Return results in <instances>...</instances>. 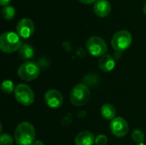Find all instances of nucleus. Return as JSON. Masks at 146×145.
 I'll use <instances>...</instances> for the list:
<instances>
[{"label":"nucleus","instance_id":"f257e3e1","mask_svg":"<svg viewBox=\"0 0 146 145\" xmlns=\"http://www.w3.org/2000/svg\"><path fill=\"white\" fill-rule=\"evenodd\" d=\"M35 128L27 122L20 123L15 132V140L17 145H33L35 142Z\"/></svg>","mask_w":146,"mask_h":145},{"label":"nucleus","instance_id":"f03ea898","mask_svg":"<svg viewBox=\"0 0 146 145\" xmlns=\"http://www.w3.org/2000/svg\"><path fill=\"white\" fill-rule=\"evenodd\" d=\"M22 45L21 37L14 32H5L0 36V50L4 53L19 50Z\"/></svg>","mask_w":146,"mask_h":145},{"label":"nucleus","instance_id":"7ed1b4c3","mask_svg":"<svg viewBox=\"0 0 146 145\" xmlns=\"http://www.w3.org/2000/svg\"><path fill=\"white\" fill-rule=\"evenodd\" d=\"M91 97V91L86 84L80 83L76 85L70 92V101L73 105L77 107L84 106L88 103Z\"/></svg>","mask_w":146,"mask_h":145},{"label":"nucleus","instance_id":"20e7f679","mask_svg":"<svg viewBox=\"0 0 146 145\" xmlns=\"http://www.w3.org/2000/svg\"><path fill=\"white\" fill-rule=\"evenodd\" d=\"M132 41V34L127 30H121L114 34L111 39V45L115 51L122 52L129 48Z\"/></svg>","mask_w":146,"mask_h":145},{"label":"nucleus","instance_id":"39448f33","mask_svg":"<svg viewBox=\"0 0 146 145\" xmlns=\"http://www.w3.org/2000/svg\"><path fill=\"white\" fill-rule=\"evenodd\" d=\"M40 73V67L34 62H26L22 63L17 71L18 76L25 81H32L38 78Z\"/></svg>","mask_w":146,"mask_h":145},{"label":"nucleus","instance_id":"423d86ee","mask_svg":"<svg viewBox=\"0 0 146 145\" xmlns=\"http://www.w3.org/2000/svg\"><path fill=\"white\" fill-rule=\"evenodd\" d=\"M86 49L92 56L102 57L106 55L108 46L102 38L98 36H92L86 42Z\"/></svg>","mask_w":146,"mask_h":145},{"label":"nucleus","instance_id":"0eeeda50","mask_svg":"<svg viewBox=\"0 0 146 145\" xmlns=\"http://www.w3.org/2000/svg\"><path fill=\"white\" fill-rule=\"evenodd\" d=\"M15 97L19 103L23 106H30L33 103L35 95L33 90L25 84H20L15 87Z\"/></svg>","mask_w":146,"mask_h":145},{"label":"nucleus","instance_id":"6e6552de","mask_svg":"<svg viewBox=\"0 0 146 145\" xmlns=\"http://www.w3.org/2000/svg\"><path fill=\"white\" fill-rule=\"evenodd\" d=\"M110 128L112 134L116 138H123L129 132L127 121L121 117H115L113 121H111Z\"/></svg>","mask_w":146,"mask_h":145},{"label":"nucleus","instance_id":"1a4fd4ad","mask_svg":"<svg viewBox=\"0 0 146 145\" xmlns=\"http://www.w3.org/2000/svg\"><path fill=\"white\" fill-rule=\"evenodd\" d=\"M34 23L31 19L23 18L16 26V33L22 38H28L34 33Z\"/></svg>","mask_w":146,"mask_h":145},{"label":"nucleus","instance_id":"9d476101","mask_svg":"<svg viewBox=\"0 0 146 145\" xmlns=\"http://www.w3.org/2000/svg\"><path fill=\"white\" fill-rule=\"evenodd\" d=\"M45 103L51 109H58L62 105L63 97L62 93L55 89L49 90L44 94Z\"/></svg>","mask_w":146,"mask_h":145},{"label":"nucleus","instance_id":"9b49d317","mask_svg":"<svg viewBox=\"0 0 146 145\" xmlns=\"http://www.w3.org/2000/svg\"><path fill=\"white\" fill-rule=\"evenodd\" d=\"M93 10L98 17H106L111 11V4L108 0H97L94 3Z\"/></svg>","mask_w":146,"mask_h":145},{"label":"nucleus","instance_id":"f8f14e48","mask_svg":"<svg viewBox=\"0 0 146 145\" xmlns=\"http://www.w3.org/2000/svg\"><path fill=\"white\" fill-rule=\"evenodd\" d=\"M95 140L96 138L92 132L85 131L80 132L76 136L74 143L76 145H92L95 144Z\"/></svg>","mask_w":146,"mask_h":145},{"label":"nucleus","instance_id":"ddd939ff","mask_svg":"<svg viewBox=\"0 0 146 145\" xmlns=\"http://www.w3.org/2000/svg\"><path fill=\"white\" fill-rule=\"evenodd\" d=\"M98 67L103 72H106V73L110 72L115 67V59L110 55L106 54L100 58L98 62Z\"/></svg>","mask_w":146,"mask_h":145},{"label":"nucleus","instance_id":"4468645a","mask_svg":"<svg viewBox=\"0 0 146 145\" xmlns=\"http://www.w3.org/2000/svg\"><path fill=\"white\" fill-rule=\"evenodd\" d=\"M100 112H101L102 117L105 120H108V121H113L116 116V109L110 103L104 104L101 107Z\"/></svg>","mask_w":146,"mask_h":145},{"label":"nucleus","instance_id":"2eb2a0df","mask_svg":"<svg viewBox=\"0 0 146 145\" xmlns=\"http://www.w3.org/2000/svg\"><path fill=\"white\" fill-rule=\"evenodd\" d=\"M34 49L28 44H23L19 50V56L23 60H28L34 56Z\"/></svg>","mask_w":146,"mask_h":145},{"label":"nucleus","instance_id":"dca6fc26","mask_svg":"<svg viewBox=\"0 0 146 145\" xmlns=\"http://www.w3.org/2000/svg\"><path fill=\"white\" fill-rule=\"evenodd\" d=\"M2 15H3V17L5 20L10 21L15 15V8L13 6H10V5L5 6L2 9Z\"/></svg>","mask_w":146,"mask_h":145},{"label":"nucleus","instance_id":"f3484780","mask_svg":"<svg viewBox=\"0 0 146 145\" xmlns=\"http://www.w3.org/2000/svg\"><path fill=\"white\" fill-rule=\"evenodd\" d=\"M1 90L3 92H4L6 94H10L13 91L15 92V87L14 83L11 80L6 79V80H3L2 85H1Z\"/></svg>","mask_w":146,"mask_h":145},{"label":"nucleus","instance_id":"a211bd4d","mask_svg":"<svg viewBox=\"0 0 146 145\" xmlns=\"http://www.w3.org/2000/svg\"><path fill=\"white\" fill-rule=\"evenodd\" d=\"M132 138L137 144H143V142L145 140V133L141 130L136 129L132 133Z\"/></svg>","mask_w":146,"mask_h":145},{"label":"nucleus","instance_id":"6ab92c4d","mask_svg":"<svg viewBox=\"0 0 146 145\" xmlns=\"http://www.w3.org/2000/svg\"><path fill=\"white\" fill-rule=\"evenodd\" d=\"M13 141V138L9 134L5 133L0 136V145H12Z\"/></svg>","mask_w":146,"mask_h":145},{"label":"nucleus","instance_id":"aec40b11","mask_svg":"<svg viewBox=\"0 0 146 145\" xmlns=\"http://www.w3.org/2000/svg\"><path fill=\"white\" fill-rule=\"evenodd\" d=\"M108 143V138L105 135L100 134L96 138L95 144L96 145H106Z\"/></svg>","mask_w":146,"mask_h":145},{"label":"nucleus","instance_id":"412c9836","mask_svg":"<svg viewBox=\"0 0 146 145\" xmlns=\"http://www.w3.org/2000/svg\"><path fill=\"white\" fill-rule=\"evenodd\" d=\"M97 75H86L85 78H84V81L86 82V84L87 85H92V84H96L98 83V80H97Z\"/></svg>","mask_w":146,"mask_h":145},{"label":"nucleus","instance_id":"4be33fe9","mask_svg":"<svg viewBox=\"0 0 146 145\" xmlns=\"http://www.w3.org/2000/svg\"><path fill=\"white\" fill-rule=\"evenodd\" d=\"M73 115H71V114H68V115H66L63 118H62V123L64 125V126H68V125H70L71 123H72V121H73V117H72Z\"/></svg>","mask_w":146,"mask_h":145},{"label":"nucleus","instance_id":"5701e85b","mask_svg":"<svg viewBox=\"0 0 146 145\" xmlns=\"http://www.w3.org/2000/svg\"><path fill=\"white\" fill-rule=\"evenodd\" d=\"M86 115V112L84 111V110H80L78 112V117L79 118H84Z\"/></svg>","mask_w":146,"mask_h":145},{"label":"nucleus","instance_id":"b1692460","mask_svg":"<svg viewBox=\"0 0 146 145\" xmlns=\"http://www.w3.org/2000/svg\"><path fill=\"white\" fill-rule=\"evenodd\" d=\"M10 1L11 0H0V4L2 5V6H8V4L10 3Z\"/></svg>","mask_w":146,"mask_h":145},{"label":"nucleus","instance_id":"393cba45","mask_svg":"<svg viewBox=\"0 0 146 145\" xmlns=\"http://www.w3.org/2000/svg\"><path fill=\"white\" fill-rule=\"evenodd\" d=\"M81 3H85V4H91V3H95L97 0H80Z\"/></svg>","mask_w":146,"mask_h":145},{"label":"nucleus","instance_id":"a878e982","mask_svg":"<svg viewBox=\"0 0 146 145\" xmlns=\"http://www.w3.org/2000/svg\"><path fill=\"white\" fill-rule=\"evenodd\" d=\"M33 145H44V143H43L42 141L38 140V141H35V142H34V144H33Z\"/></svg>","mask_w":146,"mask_h":145},{"label":"nucleus","instance_id":"bb28decb","mask_svg":"<svg viewBox=\"0 0 146 145\" xmlns=\"http://www.w3.org/2000/svg\"><path fill=\"white\" fill-rule=\"evenodd\" d=\"M143 10H144V13L146 15V3L145 4V6H144V9H143Z\"/></svg>","mask_w":146,"mask_h":145},{"label":"nucleus","instance_id":"cd10ccee","mask_svg":"<svg viewBox=\"0 0 146 145\" xmlns=\"http://www.w3.org/2000/svg\"><path fill=\"white\" fill-rule=\"evenodd\" d=\"M136 145H145V144L143 143V144H136Z\"/></svg>","mask_w":146,"mask_h":145}]
</instances>
